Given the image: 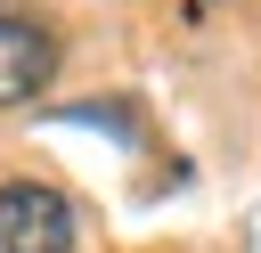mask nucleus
Instances as JSON below:
<instances>
[{"mask_svg":"<svg viewBox=\"0 0 261 253\" xmlns=\"http://www.w3.org/2000/svg\"><path fill=\"white\" fill-rule=\"evenodd\" d=\"M0 253H73V204L49 180L0 188Z\"/></svg>","mask_w":261,"mask_h":253,"instance_id":"f257e3e1","label":"nucleus"},{"mask_svg":"<svg viewBox=\"0 0 261 253\" xmlns=\"http://www.w3.org/2000/svg\"><path fill=\"white\" fill-rule=\"evenodd\" d=\"M57 73V33L33 8H0V106H33Z\"/></svg>","mask_w":261,"mask_h":253,"instance_id":"f03ea898","label":"nucleus"}]
</instances>
